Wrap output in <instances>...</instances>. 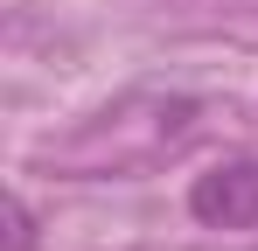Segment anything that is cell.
Masks as SVG:
<instances>
[{
    "label": "cell",
    "mask_w": 258,
    "mask_h": 251,
    "mask_svg": "<svg viewBox=\"0 0 258 251\" xmlns=\"http://www.w3.org/2000/svg\"><path fill=\"white\" fill-rule=\"evenodd\" d=\"M188 216L210 230H258V154H230L203 167L188 181Z\"/></svg>",
    "instance_id": "cell-1"
},
{
    "label": "cell",
    "mask_w": 258,
    "mask_h": 251,
    "mask_svg": "<svg viewBox=\"0 0 258 251\" xmlns=\"http://www.w3.org/2000/svg\"><path fill=\"white\" fill-rule=\"evenodd\" d=\"M7 251H35V209L7 196Z\"/></svg>",
    "instance_id": "cell-2"
}]
</instances>
